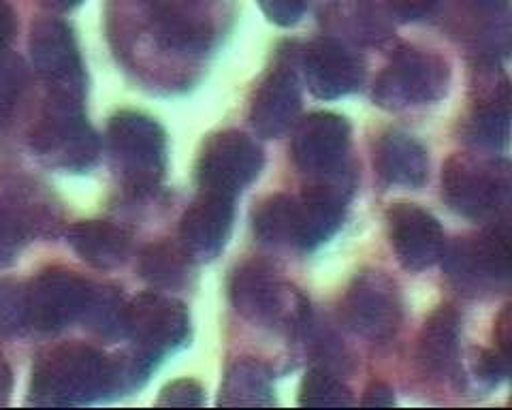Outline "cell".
Instances as JSON below:
<instances>
[{"mask_svg":"<svg viewBox=\"0 0 512 410\" xmlns=\"http://www.w3.org/2000/svg\"><path fill=\"white\" fill-rule=\"evenodd\" d=\"M120 393L114 357L86 344H62L37 357L30 404L47 408L84 406Z\"/></svg>","mask_w":512,"mask_h":410,"instance_id":"obj_1","label":"cell"},{"mask_svg":"<svg viewBox=\"0 0 512 410\" xmlns=\"http://www.w3.org/2000/svg\"><path fill=\"white\" fill-rule=\"evenodd\" d=\"M30 146L50 167L82 173L99 159V135L84 114V99L50 94L30 135Z\"/></svg>","mask_w":512,"mask_h":410,"instance_id":"obj_2","label":"cell"},{"mask_svg":"<svg viewBox=\"0 0 512 410\" xmlns=\"http://www.w3.org/2000/svg\"><path fill=\"white\" fill-rule=\"evenodd\" d=\"M229 295L235 310L256 325L299 334L310 319L308 299L286 285L274 267L261 261H248L237 267L229 282Z\"/></svg>","mask_w":512,"mask_h":410,"instance_id":"obj_3","label":"cell"},{"mask_svg":"<svg viewBox=\"0 0 512 410\" xmlns=\"http://www.w3.org/2000/svg\"><path fill=\"white\" fill-rule=\"evenodd\" d=\"M442 197L448 208L470 220L504 218L510 203V167L472 154H455L442 171Z\"/></svg>","mask_w":512,"mask_h":410,"instance_id":"obj_4","label":"cell"},{"mask_svg":"<svg viewBox=\"0 0 512 410\" xmlns=\"http://www.w3.org/2000/svg\"><path fill=\"white\" fill-rule=\"evenodd\" d=\"M109 152L124 182L137 193H150L167 171V135L154 118L120 112L107 129Z\"/></svg>","mask_w":512,"mask_h":410,"instance_id":"obj_5","label":"cell"},{"mask_svg":"<svg viewBox=\"0 0 512 410\" xmlns=\"http://www.w3.org/2000/svg\"><path fill=\"white\" fill-rule=\"evenodd\" d=\"M451 84V69L434 52L404 45L374 86V101L384 109H404L440 101Z\"/></svg>","mask_w":512,"mask_h":410,"instance_id":"obj_6","label":"cell"},{"mask_svg":"<svg viewBox=\"0 0 512 410\" xmlns=\"http://www.w3.org/2000/svg\"><path fill=\"white\" fill-rule=\"evenodd\" d=\"M442 257L448 278L463 291L478 293L508 285L512 252L506 218H495L476 238L457 240Z\"/></svg>","mask_w":512,"mask_h":410,"instance_id":"obj_7","label":"cell"},{"mask_svg":"<svg viewBox=\"0 0 512 410\" xmlns=\"http://www.w3.org/2000/svg\"><path fill=\"white\" fill-rule=\"evenodd\" d=\"M344 321L355 334L372 342H387L397 336L404 319L402 293L380 270H363L350 282L342 302Z\"/></svg>","mask_w":512,"mask_h":410,"instance_id":"obj_8","label":"cell"},{"mask_svg":"<svg viewBox=\"0 0 512 410\" xmlns=\"http://www.w3.org/2000/svg\"><path fill=\"white\" fill-rule=\"evenodd\" d=\"M263 161L261 146L246 133L222 131L212 135L197 165L201 193L235 199L259 176Z\"/></svg>","mask_w":512,"mask_h":410,"instance_id":"obj_9","label":"cell"},{"mask_svg":"<svg viewBox=\"0 0 512 410\" xmlns=\"http://www.w3.org/2000/svg\"><path fill=\"white\" fill-rule=\"evenodd\" d=\"M126 338L133 340L137 351L160 361L188 342V310L163 293H141L126 306Z\"/></svg>","mask_w":512,"mask_h":410,"instance_id":"obj_10","label":"cell"},{"mask_svg":"<svg viewBox=\"0 0 512 410\" xmlns=\"http://www.w3.org/2000/svg\"><path fill=\"white\" fill-rule=\"evenodd\" d=\"M32 67L50 94L84 99L86 71L73 30L60 20H41L30 33Z\"/></svg>","mask_w":512,"mask_h":410,"instance_id":"obj_11","label":"cell"},{"mask_svg":"<svg viewBox=\"0 0 512 410\" xmlns=\"http://www.w3.org/2000/svg\"><path fill=\"white\" fill-rule=\"evenodd\" d=\"M154 39L167 52L199 56L216 41L212 0H143Z\"/></svg>","mask_w":512,"mask_h":410,"instance_id":"obj_12","label":"cell"},{"mask_svg":"<svg viewBox=\"0 0 512 410\" xmlns=\"http://www.w3.org/2000/svg\"><path fill=\"white\" fill-rule=\"evenodd\" d=\"M88 280L67 270H47L26 287L28 325L37 331H60L82 319L92 293Z\"/></svg>","mask_w":512,"mask_h":410,"instance_id":"obj_13","label":"cell"},{"mask_svg":"<svg viewBox=\"0 0 512 410\" xmlns=\"http://www.w3.org/2000/svg\"><path fill=\"white\" fill-rule=\"evenodd\" d=\"M299 67L316 99L333 101L348 97L363 86L365 69L355 52L331 37L314 39L301 50Z\"/></svg>","mask_w":512,"mask_h":410,"instance_id":"obj_14","label":"cell"},{"mask_svg":"<svg viewBox=\"0 0 512 410\" xmlns=\"http://www.w3.org/2000/svg\"><path fill=\"white\" fill-rule=\"evenodd\" d=\"M350 150V124L344 116L318 112L303 118L293 139L297 167L316 178L340 173Z\"/></svg>","mask_w":512,"mask_h":410,"instance_id":"obj_15","label":"cell"},{"mask_svg":"<svg viewBox=\"0 0 512 410\" xmlns=\"http://www.w3.org/2000/svg\"><path fill=\"white\" fill-rule=\"evenodd\" d=\"M350 193L352 182L340 171L329 178H318L297 197V248L316 250L340 231Z\"/></svg>","mask_w":512,"mask_h":410,"instance_id":"obj_16","label":"cell"},{"mask_svg":"<svg viewBox=\"0 0 512 410\" xmlns=\"http://www.w3.org/2000/svg\"><path fill=\"white\" fill-rule=\"evenodd\" d=\"M301 112V92L295 73V54L282 52L278 65L267 73L254 94L250 122L263 139L282 137L297 122Z\"/></svg>","mask_w":512,"mask_h":410,"instance_id":"obj_17","label":"cell"},{"mask_svg":"<svg viewBox=\"0 0 512 410\" xmlns=\"http://www.w3.org/2000/svg\"><path fill=\"white\" fill-rule=\"evenodd\" d=\"M387 223L391 246L408 272H423L442 259L444 231L427 210L414 203H395L387 212Z\"/></svg>","mask_w":512,"mask_h":410,"instance_id":"obj_18","label":"cell"},{"mask_svg":"<svg viewBox=\"0 0 512 410\" xmlns=\"http://www.w3.org/2000/svg\"><path fill=\"white\" fill-rule=\"evenodd\" d=\"M235 199L201 193L182 216L180 240L192 261H214L227 246L235 218Z\"/></svg>","mask_w":512,"mask_h":410,"instance_id":"obj_19","label":"cell"},{"mask_svg":"<svg viewBox=\"0 0 512 410\" xmlns=\"http://www.w3.org/2000/svg\"><path fill=\"white\" fill-rule=\"evenodd\" d=\"M0 210L28 238H50L62 225V212L54 197L37 182L26 178L0 180Z\"/></svg>","mask_w":512,"mask_h":410,"instance_id":"obj_20","label":"cell"},{"mask_svg":"<svg viewBox=\"0 0 512 410\" xmlns=\"http://www.w3.org/2000/svg\"><path fill=\"white\" fill-rule=\"evenodd\" d=\"M376 171L391 186L421 188L429 178L427 150L404 131H387L376 146Z\"/></svg>","mask_w":512,"mask_h":410,"instance_id":"obj_21","label":"cell"},{"mask_svg":"<svg viewBox=\"0 0 512 410\" xmlns=\"http://www.w3.org/2000/svg\"><path fill=\"white\" fill-rule=\"evenodd\" d=\"M461 323L453 306H440L419 336V364L431 376H451L459 361Z\"/></svg>","mask_w":512,"mask_h":410,"instance_id":"obj_22","label":"cell"},{"mask_svg":"<svg viewBox=\"0 0 512 410\" xmlns=\"http://www.w3.org/2000/svg\"><path fill=\"white\" fill-rule=\"evenodd\" d=\"M71 248L96 270H111L126 261L131 235L109 220H82L67 231Z\"/></svg>","mask_w":512,"mask_h":410,"instance_id":"obj_23","label":"cell"},{"mask_svg":"<svg viewBox=\"0 0 512 410\" xmlns=\"http://www.w3.org/2000/svg\"><path fill=\"white\" fill-rule=\"evenodd\" d=\"M468 144L480 150L502 152L510 141V92L508 82L502 80L487 97L476 103V109L463 126Z\"/></svg>","mask_w":512,"mask_h":410,"instance_id":"obj_24","label":"cell"},{"mask_svg":"<svg viewBox=\"0 0 512 410\" xmlns=\"http://www.w3.org/2000/svg\"><path fill=\"white\" fill-rule=\"evenodd\" d=\"M276 404L271 372L261 361L239 359L224 374L218 406L224 408H267Z\"/></svg>","mask_w":512,"mask_h":410,"instance_id":"obj_25","label":"cell"},{"mask_svg":"<svg viewBox=\"0 0 512 410\" xmlns=\"http://www.w3.org/2000/svg\"><path fill=\"white\" fill-rule=\"evenodd\" d=\"M192 259L171 242L150 244L139 255V274L158 289H178L188 280Z\"/></svg>","mask_w":512,"mask_h":410,"instance_id":"obj_26","label":"cell"},{"mask_svg":"<svg viewBox=\"0 0 512 410\" xmlns=\"http://www.w3.org/2000/svg\"><path fill=\"white\" fill-rule=\"evenodd\" d=\"M252 227L267 246H297V197H267L254 210Z\"/></svg>","mask_w":512,"mask_h":410,"instance_id":"obj_27","label":"cell"},{"mask_svg":"<svg viewBox=\"0 0 512 410\" xmlns=\"http://www.w3.org/2000/svg\"><path fill=\"white\" fill-rule=\"evenodd\" d=\"M126 306L128 302L114 287H92L82 321L92 334L105 340L126 338Z\"/></svg>","mask_w":512,"mask_h":410,"instance_id":"obj_28","label":"cell"},{"mask_svg":"<svg viewBox=\"0 0 512 410\" xmlns=\"http://www.w3.org/2000/svg\"><path fill=\"white\" fill-rule=\"evenodd\" d=\"M299 404L308 408H344L352 404V393L329 368L316 366L303 376Z\"/></svg>","mask_w":512,"mask_h":410,"instance_id":"obj_29","label":"cell"},{"mask_svg":"<svg viewBox=\"0 0 512 410\" xmlns=\"http://www.w3.org/2000/svg\"><path fill=\"white\" fill-rule=\"evenodd\" d=\"M26 90V69L20 56L0 54V124L9 122Z\"/></svg>","mask_w":512,"mask_h":410,"instance_id":"obj_30","label":"cell"},{"mask_svg":"<svg viewBox=\"0 0 512 410\" xmlns=\"http://www.w3.org/2000/svg\"><path fill=\"white\" fill-rule=\"evenodd\" d=\"M26 325V289L9 280L0 282V336L18 334Z\"/></svg>","mask_w":512,"mask_h":410,"instance_id":"obj_31","label":"cell"},{"mask_svg":"<svg viewBox=\"0 0 512 410\" xmlns=\"http://www.w3.org/2000/svg\"><path fill=\"white\" fill-rule=\"evenodd\" d=\"M205 402V391L199 381L192 378H180V381L169 383L160 391L158 406H171V408H197Z\"/></svg>","mask_w":512,"mask_h":410,"instance_id":"obj_32","label":"cell"},{"mask_svg":"<svg viewBox=\"0 0 512 410\" xmlns=\"http://www.w3.org/2000/svg\"><path fill=\"white\" fill-rule=\"evenodd\" d=\"M269 22L278 26H295L306 13L308 0H259Z\"/></svg>","mask_w":512,"mask_h":410,"instance_id":"obj_33","label":"cell"},{"mask_svg":"<svg viewBox=\"0 0 512 410\" xmlns=\"http://www.w3.org/2000/svg\"><path fill=\"white\" fill-rule=\"evenodd\" d=\"M476 372L480 381L487 385H498L510 374V355L495 349V351H483L476 361Z\"/></svg>","mask_w":512,"mask_h":410,"instance_id":"obj_34","label":"cell"},{"mask_svg":"<svg viewBox=\"0 0 512 410\" xmlns=\"http://www.w3.org/2000/svg\"><path fill=\"white\" fill-rule=\"evenodd\" d=\"M387 5L395 18L402 22H416L427 18L436 9L438 0H387Z\"/></svg>","mask_w":512,"mask_h":410,"instance_id":"obj_35","label":"cell"},{"mask_svg":"<svg viewBox=\"0 0 512 410\" xmlns=\"http://www.w3.org/2000/svg\"><path fill=\"white\" fill-rule=\"evenodd\" d=\"M361 404L367 408H391V406H395L393 389L387 383L374 381L370 387L365 389Z\"/></svg>","mask_w":512,"mask_h":410,"instance_id":"obj_36","label":"cell"},{"mask_svg":"<svg viewBox=\"0 0 512 410\" xmlns=\"http://www.w3.org/2000/svg\"><path fill=\"white\" fill-rule=\"evenodd\" d=\"M15 33V15L9 7L7 0H0V54L7 52V45L11 43Z\"/></svg>","mask_w":512,"mask_h":410,"instance_id":"obj_37","label":"cell"},{"mask_svg":"<svg viewBox=\"0 0 512 410\" xmlns=\"http://www.w3.org/2000/svg\"><path fill=\"white\" fill-rule=\"evenodd\" d=\"M11 387H13V378H11V370L7 366V361L0 353V406H5L11 398Z\"/></svg>","mask_w":512,"mask_h":410,"instance_id":"obj_38","label":"cell"},{"mask_svg":"<svg viewBox=\"0 0 512 410\" xmlns=\"http://www.w3.org/2000/svg\"><path fill=\"white\" fill-rule=\"evenodd\" d=\"M39 3H41V7H45L52 13H67V11L82 5L84 0H39Z\"/></svg>","mask_w":512,"mask_h":410,"instance_id":"obj_39","label":"cell"},{"mask_svg":"<svg viewBox=\"0 0 512 410\" xmlns=\"http://www.w3.org/2000/svg\"><path fill=\"white\" fill-rule=\"evenodd\" d=\"M474 3L487 13H502L508 7V0H474Z\"/></svg>","mask_w":512,"mask_h":410,"instance_id":"obj_40","label":"cell"}]
</instances>
